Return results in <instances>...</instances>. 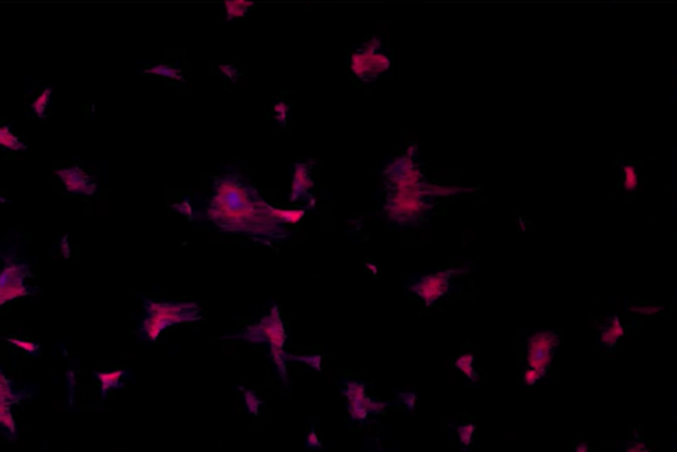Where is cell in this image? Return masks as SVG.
Instances as JSON below:
<instances>
[{"mask_svg": "<svg viewBox=\"0 0 677 452\" xmlns=\"http://www.w3.org/2000/svg\"><path fill=\"white\" fill-rule=\"evenodd\" d=\"M344 393L348 398V408L354 420H364L369 412L380 410L384 406L383 403L371 401L366 397L363 383H359L354 381L347 382V389Z\"/></svg>", "mask_w": 677, "mask_h": 452, "instance_id": "obj_7", "label": "cell"}, {"mask_svg": "<svg viewBox=\"0 0 677 452\" xmlns=\"http://www.w3.org/2000/svg\"><path fill=\"white\" fill-rule=\"evenodd\" d=\"M56 175L60 177L65 188L76 195L93 196L97 191L95 182L78 165L57 170Z\"/></svg>", "mask_w": 677, "mask_h": 452, "instance_id": "obj_8", "label": "cell"}, {"mask_svg": "<svg viewBox=\"0 0 677 452\" xmlns=\"http://www.w3.org/2000/svg\"><path fill=\"white\" fill-rule=\"evenodd\" d=\"M474 362H475V357L467 353V355H463V356L458 357L455 361V365L462 373H465L469 377V380L475 381L477 380V373H475Z\"/></svg>", "mask_w": 677, "mask_h": 452, "instance_id": "obj_13", "label": "cell"}, {"mask_svg": "<svg viewBox=\"0 0 677 452\" xmlns=\"http://www.w3.org/2000/svg\"><path fill=\"white\" fill-rule=\"evenodd\" d=\"M623 335H625V329L622 327L619 319L614 318L609 324V327H606L602 332V341L606 345H614Z\"/></svg>", "mask_w": 677, "mask_h": 452, "instance_id": "obj_12", "label": "cell"}, {"mask_svg": "<svg viewBox=\"0 0 677 452\" xmlns=\"http://www.w3.org/2000/svg\"><path fill=\"white\" fill-rule=\"evenodd\" d=\"M0 203H4V198H3V197H0Z\"/></svg>", "mask_w": 677, "mask_h": 452, "instance_id": "obj_17", "label": "cell"}, {"mask_svg": "<svg viewBox=\"0 0 677 452\" xmlns=\"http://www.w3.org/2000/svg\"><path fill=\"white\" fill-rule=\"evenodd\" d=\"M0 145L11 151H21L27 148L25 143L12 133L8 126H0Z\"/></svg>", "mask_w": 677, "mask_h": 452, "instance_id": "obj_11", "label": "cell"}, {"mask_svg": "<svg viewBox=\"0 0 677 452\" xmlns=\"http://www.w3.org/2000/svg\"><path fill=\"white\" fill-rule=\"evenodd\" d=\"M7 341H8L10 344H12V345H15V347H18V348H20V350H25L27 353L33 355V356H36V355H39V353H40V347H39V344H36V343H33V341H25V340L20 339H11V338H8Z\"/></svg>", "mask_w": 677, "mask_h": 452, "instance_id": "obj_15", "label": "cell"}, {"mask_svg": "<svg viewBox=\"0 0 677 452\" xmlns=\"http://www.w3.org/2000/svg\"><path fill=\"white\" fill-rule=\"evenodd\" d=\"M446 283H448L446 278L442 274H437V275L425 278L421 283L414 286V291L425 302L431 303L439 298L443 292H446Z\"/></svg>", "mask_w": 677, "mask_h": 452, "instance_id": "obj_9", "label": "cell"}, {"mask_svg": "<svg viewBox=\"0 0 677 452\" xmlns=\"http://www.w3.org/2000/svg\"><path fill=\"white\" fill-rule=\"evenodd\" d=\"M124 376H125L124 370H115V371H110V373H95L97 380L101 382V393H102L104 398L110 389L122 388L124 383L121 382V380L124 379Z\"/></svg>", "mask_w": 677, "mask_h": 452, "instance_id": "obj_10", "label": "cell"}, {"mask_svg": "<svg viewBox=\"0 0 677 452\" xmlns=\"http://www.w3.org/2000/svg\"><path fill=\"white\" fill-rule=\"evenodd\" d=\"M23 398L24 394L13 389L12 382L0 369V427L7 430L12 436L16 435V422L13 420L11 408Z\"/></svg>", "mask_w": 677, "mask_h": 452, "instance_id": "obj_6", "label": "cell"}, {"mask_svg": "<svg viewBox=\"0 0 677 452\" xmlns=\"http://www.w3.org/2000/svg\"><path fill=\"white\" fill-rule=\"evenodd\" d=\"M636 311L639 314H645V315H651V314H657L659 309L657 307H643V309H636Z\"/></svg>", "mask_w": 677, "mask_h": 452, "instance_id": "obj_16", "label": "cell"}, {"mask_svg": "<svg viewBox=\"0 0 677 452\" xmlns=\"http://www.w3.org/2000/svg\"><path fill=\"white\" fill-rule=\"evenodd\" d=\"M200 311L195 303H159L146 300V319L142 324V333L150 341H157L160 333L171 326L196 321Z\"/></svg>", "mask_w": 677, "mask_h": 452, "instance_id": "obj_3", "label": "cell"}, {"mask_svg": "<svg viewBox=\"0 0 677 452\" xmlns=\"http://www.w3.org/2000/svg\"><path fill=\"white\" fill-rule=\"evenodd\" d=\"M232 338L246 340V341H251V343H263V341L269 343L271 359L275 362L278 371H280V374H281V377L284 380V382L287 381L286 360L292 359V360L304 361V362L308 361L307 357L296 359V357H290L284 353L283 347H284V341H286V333H284V328H283L280 311L277 307L271 309L270 314L262 319L258 324L251 326L245 332H242L240 335H234Z\"/></svg>", "mask_w": 677, "mask_h": 452, "instance_id": "obj_2", "label": "cell"}, {"mask_svg": "<svg viewBox=\"0 0 677 452\" xmlns=\"http://www.w3.org/2000/svg\"><path fill=\"white\" fill-rule=\"evenodd\" d=\"M558 338L553 332H539L528 341V368L525 382L534 383L544 377L552 362Z\"/></svg>", "mask_w": 677, "mask_h": 452, "instance_id": "obj_5", "label": "cell"}, {"mask_svg": "<svg viewBox=\"0 0 677 452\" xmlns=\"http://www.w3.org/2000/svg\"><path fill=\"white\" fill-rule=\"evenodd\" d=\"M52 89L48 88V89H45L44 92L40 93V95L32 102V109H33V112L37 114L39 117H44L45 110H47V107H48V103H49L51 98H52Z\"/></svg>", "mask_w": 677, "mask_h": 452, "instance_id": "obj_14", "label": "cell"}, {"mask_svg": "<svg viewBox=\"0 0 677 452\" xmlns=\"http://www.w3.org/2000/svg\"><path fill=\"white\" fill-rule=\"evenodd\" d=\"M30 270V265L15 256L10 254L3 258V268L0 271V306L33 294V288L25 285Z\"/></svg>", "mask_w": 677, "mask_h": 452, "instance_id": "obj_4", "label": "cell"}, {"mask_svg": "<svg viewBox=\"0 0 677 452\" xmlns=\"http://www.w3.org/2000/svg\"><path fill=\"white\" fill-rule=\"evenodd\" d=\"M209 216L225 229L257 236L275 234L281 222L277 209L265 206L260 198L253 201L244 188L233 183L220 186Z\"/></svg>", "mask_w": 677, "mask_h": 452, "instance_id": "obj_1", "label": "cell"}]
</instances>
